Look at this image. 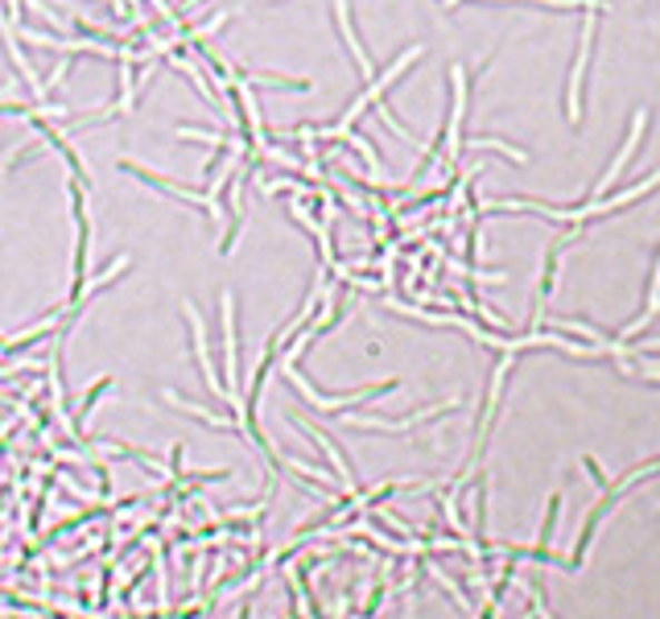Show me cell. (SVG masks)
<instances>
[{
  "label": "cell",
  "mask_w": 660,
  "mask_h": 619,
  "mask_svg": "<svg viewBox=\"0 0 660 619\" xmlns=\"http://www.w3.org/2000/svg\"><path fill=\"white\" fill-rule=\"evenodd\" d=\"M335 21H338V33H343V42H347V50H352L355 67H359V75H364V83H372V79H376V67H372V58L364 55V46H359V38H355L352 4H347V0H335Z\"/></svg>",
  "instance_id": "6da1fadb"
},
{
  "label": "cell",
  "mask_w": 660,
  "mask_h": 619,
  "mask_svg": "<svg viewBox=\"0 0 660 619\" xmlns=\"http://www.w3.org/2000/svg\"><path fill=\"white\" fill-rule=\"evenodd\" d=\"M183 310H186V318H190V326H195V352H198V367H203V381H207V389H211L215 396L232 401V393H227V389H219V381H215L211 352H207V331H203V318H198V310L190 306V302H183Z\"/></svg>",
  "instance_id": "7a4b0ae2"
},
{
  "label": "cell",
  "mask_w": 660,
  "mask_h": 619,
  "mask_svg": "<svg viewBox=\"0 0 660 619\" xmlns=\"http://www.w3.org/2000/svg\"><path fill=\"white\" fill-rule=\"evenodd\" d=\"M224 364H227V376L236 381V297L224 294Z\"/></svg>",
  "instance_id": "3957f363"
}]
</instances>
